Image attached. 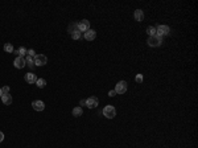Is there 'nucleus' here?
I'll return each instance as SVG.
<instances>
[{
	"label": "nucleus",
	"mask_w": 198,
	"mask_h": 148,
	"mask_svg": "<svg viewBox=\"0 0 198 148\" xmlns=\"http://www.w3.org/2000/svg\"><path fill=\"white\" fill-rule=\"evenodd\" d=\"M103 115L107 119H112L116 116V110H115L114 106H106L105 109H103Z\"/></svg>",
	"instance_id": "1"
},
{
	"label": "nucleus",
	"mask_w": 198,
	"mask_h": 148,
	"mask_svg": "<svg viewBox=\"0 0 198 148\" xmlns=\"http://www.w3.org/2000/svg\"><path fill=\"white\" fill-rule=\"evenodd\" d=\"M148 45L149 46H152V48H156V46H160L161 45V42H163V38H161L160 36H151V37H148Z\"/></svg>",
	"instance_id": "2"
},
{
	"label": "nucleus",
	"mask_w": 198,
	"mask_h": 148,
	"mask_svg": "<svg viewBox=\"0 0 198 148\" xmlns=\"http://www.w3.org/2000/svg\"><path fill=\"white\" fill-rule=\"evenodd\" d=\"M33 60H35L36 66H44V65H46V62H48L46 56H44V54H36V57L33 58Z\"/></svg>",
	"instance_id": "3"
},
{
	"label": "nucleus",
	"mask_w": 198,
	"mask_h": 148,
	"mask_svg": "<svg viewBox=\"0 0 198 148\" xmlns=\"http://www.w3.org/2000/svg\"><path fill=\"white\" fill-rule=\"evenodd\" d=\"M78 30L79 32H87L90 29V21L89 20H81L79 23H77Z\"/></svg>",
	"instance_id": "4"
},
{
	"label": "nucleus",
	"mask_w": 198,
	"mask_h": 148,
	"mask_svg": "<svg viewBox=\"0 0 198 148\" xmlns=\"http://www.w3.org/2000/svg\"><path fill=\"white\" fill-rule=\"evenodd\" d=\"M169 32H170V29H169L168 25H158L156 28V35L160 36V37H163L165 35H169Z\"/></svg>",
	"instance_id": "5"
},
{
	"label": "nucleus",
	"mask_w": 198,
	"mask_h": 148,
	"mask_svg": "<svg viewBox=\"0 0 198 148\" xmlns=\"http://www.w3.org/2000/svg\"><path fill=\"white\" fill-rule=\"evenodd\" d=\"M116 94H124L127 91V82L126 81H120L116 83V87H115Z\"/></svg>",
	"instance_id": "6"
},
{
	"label": "nucleus",
	"mask_w": 198,
	"mask_h": 148,
	"mask_svg": "<svg viewBox=\"0 0 198 148\" xmlns=\"http://www.w3.org/2000/svg\"><path fill=\"white\" fill-rule=\"evenodd\" d=\"M98 103H99V101H98V98H95V97H90L86 99V106L89 107V109H95V107H98Z\"/></svg>",
	"instance_id": "7"
},
{
	"label": "nucleus",
	"mask_w": 198,
	"mask_h": 148,
	"mask_svg": "<svg viewBox=\"0 0 198 148\" xmlns=\"http://www.w3.org/2000/svg\"><path fill=\"white\" fill-rule=\"evenodd\" d=\"M13 65L16 69H23L24 66H25V58L24 57H16L13 61Z\"/></svg>",
	"instance_id": "8"
},
{
	"label": "nucleus",
	"mask_w": 198,
	"mask_h": 148,
	"mask_svg": "<svg viewBox=\"0 0 198 148\" xmlns=\"http://www.w3.org/2000/svg\"><path fill=\"white\" fill-rule=\"evenodd\" d=\"M37 75H36V74H33V73H26L25 74V82L26 83H30V85H32V83H36L37 82Z\"/></svg>",
	"instance_id": "9"
},
{
	"label": "nucleus",
	"mask_w": 198,
	"mask_h": 148,
	"mask_svg": "<svg viewBox=\"0 0 198 148\" xmlns=\"http://www.w3.org/2000/svg\"><path fill=\"white\" fill-rule=\"evenodd\" d=\"M32 107L36 111H42L45 109V103L42 101H35V102H32Z\"/></svg>",
	"instance_id": "10"
},
{
	"label": "nucleus",
	"mask_w": 198,
	"mask_h": 148,
	"mask_svg": "<svg viewBox=\"0 0 198 148\" xmlns=\"http://www.w3.org/2000/svg\"><path fill=\"white\" fill-rule=\"evenodd\" d=\"M96 37V32L93 29H89L87 32H85V40H87V41H93V40H95Z\"/></svg>",
	"instance_id": "11"
},
{
	"label": "nucleus",
	"mask_w": 198,
	"mask_h": 148,
	"mask_svg": "<svg viewBox=\"0 0 198 148\" xmlns=\"http://www.w3.org/2000/svg\"><path fill=\"white\" fill-rule=\"evenodd\" d=\"M133 16H135L136 21H143V18H144V13H143L141 9H136L135 13H133Z\"/></svg>",
	"instance_id": "12"
},
{
	"label": "nucleus",
	"mask_w": 198,
	"mask_h": 148,
	"mask_svg": "<svg viewBox=\"0 0 198 148\" xmlns=\"http://www.w3.org/2000/svg\"><path fill=\"white\" fill-rule=\"evenodd\" d=\"M25 66H28L29 69H35L36 67V65H35V60H33L32 57H26L25 58Z\"/></svg>",
	"instance_id": "13"
},
{
	"label": "nucleus",
	"mask_w": 198,
	"mask_h": 148,
	"mask_svg": "<svg viewBox=\"0 0 198 148\" xmlns=\"http://www.w3.org/2000/svg\"><path fill=\"white\" fill-rule=\"evenodd\" d=\"M1 101H3V103H4V104L10 106V104L12 103V97H11V94H3Z\"/></svg>",
	"instance_id": "14"
},
{
	"label": "nucleus",
	"mask_w": 198,
	"mask_h": 148,
	"mask_svg": "<svg viewBox=\"0 0 198 148\" xmlns=\"http://www.w3.org/2000/svg\"><path fill=\"white\" fill-rule=\"evenodd\" d=\"M13 53L16 54L17 57H24V56L26 54V49L21 46V48H20V49H17V50H13Z\"/></svg>",
	"instance_id": "15"
},
{
	"label": "nucleus",
	"mask_w": 198,
	"mask_h": 148,
	"mask_svg": "<svg viewBox=\"0 0 198 148\" xmlns=\"http://www.w3.org/2000/svg\"><path fill=\"white\" fill-rule=\"evenodd\" d=\"M70 35H71V38L73 40H79L82 37V32H79V30L77 29V30H74V32H71Z\"/></svg>",
	"instance_id": "16"
},
{
	"label": "nucleus",
	"mask_w": 198,
	"mask_h": 148,
	"mask_svg": "<svg viewBox=\"0 0 198 148\" xmlns=\"http://www.w3.org/2000/svg\"><path fill=\"white\" fill-rule=\"evenodd\" d=\"M82 112H83V111H82V107L81 106L74 107V109H73V115H74V116H81Z\"/></svg>",
	"instance_id": "17"
},
{
	"label": "nucleus",
	"mask_w": 198,
	"mask_h": 148,
	"mask_svg": "<svg viewBox=\"0 0 198 148\" xmlns=\"http://www.w3.org/2000/svg\"><path fill=\"white\" fill-rule=\"evenodd\" d=\"M147 33L149 35V37H151V36H156V28H155V27H148L147 28Z\"/></svg>",
	"instance_id": "18"
},
{
	"label": "nucleus",
	"mask_w": 198,
	"mask_h": 148,
	"mask_svg": "<svg viewBox=\"0 0 198 148\" xmlns=\"http://www.w3.org/2000/svg\"><path fill=\"white\" fill-rule=\"evenodd\" d=\"M4 50L7 52V53H13V46H12V44H10V42L5 44L4 45Z\"/></svg>",
	"instance_id": "19"
},
{
	"label": "nucleus",
	"mask_w": 198,
	"mask_h": 148,
	"mask_svg": "<svg viewBox=\"0 0 198 148\" xmlns=\"http://www.w3.org/2000/svg\"><path fill=\"white\" fill-rule=\"evenodd\" d=\"M37 86L40 89H42V87H45V86H46V81H45V79H42V78H40V79H37Z\"/></svg>",
	"instance_id": "20"
},
{
	"label": "nucleus",
	"mask_w": 198,
	"mask_h": 148,
	"mask_svg": "<svg viewBox=\"0 0 198 148\" xmlns=\"http://www.w3.org/2000/svg\"><path fill=\"white\" fill-rule=\"evenodd\" d=\"M26 56H28V57L35 58L36 57V52L33 50V49H29V50H26Z\"/></svg>",
	"instance_id": "21"
},
{
	"label": "nucleus",
	"mask_w": 198,
	"mask_h": 148,
	"mask_svg": "<svg viewBox=\"0 0 198 148\" xmlns=\"http://www.w3.org/2000/svg\"><path fill=\"white\" fill-rule=\"evenodd\" d=\"M78 29V27H77V24H71V25L69 27V32L71 33V32H74V30H77Z\"/></svg>",
	"instance_id": "22"
},
{
	"label": "nucleus",
	"mask_w": 198,
	"mask_h": 148,
	"mask_svg": "<svg viewBox=\"0 0 198 148\" xmlns=\"http://www.w3.org/2000/svg\"><path fill=\"white\" fill-rule=\"evenodd\" d=\"M1 91H3V94H10V87L4 86V87H1Z\"/></svg>",
	"instance_id": "23"
},
{
	"label": "nucleus",
	"mask_w": 198,
	"mask_h": 148,
	"mask_svg": "<svg viewBox=\"0 0 198 148\" xmlns=\"http://www.w3.org/2000/svg\"><path fill=\"white\" fill-rule=\"evenodd\" d=\"M136 82H138V83L143 82V75H141V74H138V75H136Z\"/></svg>",
	"instance_id": "24"
},
{
	"label": "nucleus",
	"mask_w": 198,
	"mask_h": 148,
	"mask_svg": "<svg viewBox=\"0 0 198 148\" xmlns=\"http://www.w3.org/2000/svg\"><path fill=\"white\" fill-rule=\"evenodd\" d=\"M108 95H110V97H115V95H116V91H115V90L108 91Z\"/></svg>",
	"instance_id": "25"
},
{
	"label": "nucleus",
	"mask_w": 198,
	"mask_h": 148,
	"mask_svg": "<svg viewBox=\"0 0 198 148\" xmlns=\"http://www.w3.org/2000/svg\"><path fill=\"white\" fill-rule=\"evenodd\" d=\"M3 140H4V134H3V132L0 131V143H1Z\"/></svg>",
	"instance_id": "26"
},
{
	"label": "nucleus",
	"mask_w": 198,
	"mask_h": 148,
	"mask_svg": "<svg viewBox=\"0 0 198 148\" xmlns=\"http://www.w3.org/2000/svg\"><path fill=\"white\" fill-rule=\"evenodd\" d=\"M85 104H86V101L82 99V101H81V106H85Z\"/></svg>",
	"instance_id": "27"
},
{
	"label": "nucleus",
	"mask_w": 198,
	"mask_h": 148,
	"mask_svg": "<svg viewBox=\"0 0 198 148\" xmlns=\"http://www.w3.org/2000/svg\"><path fill=\"white\" fill-rule=\"evenodd\" d=\"M3 97V91H1V89H0V98Z\"/></svg>",
	"instance_id": "28"
}]
</instances>
